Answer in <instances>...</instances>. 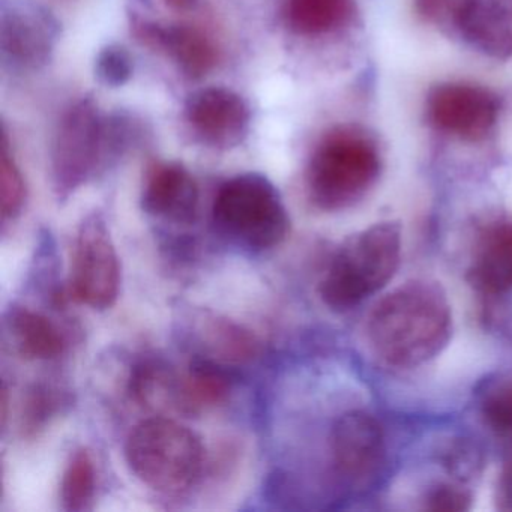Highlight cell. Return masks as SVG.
Returning <instances> with one entry per match:
<instances>
[{"label": "cell", "instance_id": "obj_1", "mask_svg": "<svg viewBox=\"0 0 512 512\" xmlns=\"http://www.w3.org/2000/svg\"><path fill=\"white\" fill-rule=\"evenodd\" d=\"M367 335L373 352L392 367L413 368L431 361L452 335L445 290L436 281H407L377 302Z\"/></svg>", "mask_w": 512, "mask_h": 512}, {"label": "cell", "instance_id": "obj_2", "mask_svg": "<svg viewBox=\"0 0 512 512\" xmlns=\"http://www.w3.org/2000/svg\"><path fill=\"white\" fill-rule=\"evenodd\" d=\"M400 259V226L374 224L341 245L320 281V298L338 313L352 310L394 278Z\"/></svg>", "mask_w": 512, "mask_h": 512}, {"label": "cell", "instance_id": "obj_3", "mask_svg": "<svg viewBox=\"0 0 512 512\" xmlns=\"http://www.w3.org/2000/svg\"><path fill=\"white\" fill-rule=\"evenodd\" d=\"M380 155L365 133L353 127L329 131L311 155L307 188L311 202L334 212L358 203L376 184Z\"/></svg>", "mask_w": 512, "mask_h": 512}, {"label": "cell", "instance_id": "obj_4", "mask_svg": "<svg viewBox=\"0 0 512 512\" xmlns=\"http://www.w3.org/2000/svg\"><path fill=\"white\" fill-rule=\"evenodd\" d=\"M125 458L131 472L152 490L184 493L202 475L205 449L199 436L173 419L140 422L128 436Z\"/></svg>", "mask_w": 512, "mask_h": 512}, {"label": "cell", "instance_id": "obj_5", "mask_svg": "<svg viewBox=\"0 0 512 512\" xmlns=\"http://www.w3.org/2000/svg\"><path fill=\"white\" fill-rule=\"evenodd\" d=\"M218 232L251 250L277 247L289 233V214L275 185L260 173H244L221 185L212 205Z\"/></svg>", "mask_w": 512, "mask_h": 512}, {"label": "cell", "instance_id": "obj_6", "mask_svg": "<svg viewBox=\"0 0 512 512\" xmlns=\"http://www.w3.org/2000/svg\"><path fill=\"white\" fill-rule=\"evenodd\" d=\"M113 163L107 116L94 98L83 97L64 113L53 139L50 169L55 193L67 199Z\"/></svg>", "mask_w": 512, "mask_h": 512}, {"label": "cell", "instance_id": "obj_7", "mask_svg": "<svg viewBox=\"0 0 512 512\" xmlns=\"http://www.w3.org/2000/svg\"><path fill=\"white\" fill-rule=\"evenodd\" d=\"M70 284L74 298L94 310H107L118 299L121 265L100 212L88 215L77 230Z\"/></svg>", "mask_w": 512, "mask_h": 512}, {"label": "cell", "instance_id": "obj_8", "mask_svg": "<svg viewBox=\"0 0 512 512\" xmlns=\"http://www.w3.org/2000/svg\"><path fill=\"white\" fill-rule=\"evenodd\" d=\"M0 49L14 71H38L50 64L61 40V25L49 8L16 0L2 11Z\"/></svg>", "mask_w": 512, "mask_h": 512}, {"label": "cell", "instance_id": "obj_9", "mask_svg": "<svg viewBox=\"0 0 512 512\" xmlns=\"http://www.w3.org/2000/svg\"><path fill=\"white\" fill-rule=\"evenodd\" d=\"M331 455L337 475L353 488H365L385 463V436L370 413L349 412L337 419L331 431Z\"/></svg>", "mask_w": 512, "mask_h": 512}, {"label": "cell", "instance_id": "obj_10", "mask_svg": "<svg viewBox=\"0 0 512 512\" xmlns=\"http://www.w3.org/2000/svg\"><path fill=\"white\" fill-rule=\"evenodd\" d=\"M499 109L493 92L466 83L436 86L427 98L431 125L466 142L485 139L496 124Z\"/></svg>", "mask_w": 512, "mask_h": 512}, {"label": "cell", "instance_id": "obj_11", "mask_svg": "<svg viewBox=\"0 0 512 512\" xmlns=\"http://www.w3.org/2000/svg\"><path fill=\"white\" fill-rule=\"evenodd\" d=\"M184 116L196 139L215 149L241 145L251 124L247 101L221 86L193 92L185 103Z\"/></svg>", "mask_w": 512, "mask_h": 512}, {"label": "cell", "instance_id": "obj_12", "mask_svg": "<svg viewBox=\"0 0 512 512\" xmlns=\"http://www.w3.org/2000/svg\"><path fill=\"white\" fill-rule=\"evenodd\" d=\"M454 23L476 52L497 61L512 58V0H458Z\"/></svg>", "mask_w": 512, "mask_h": 512}, {"label": "cell", "instance_id": "obj_13", "mask_svg": "<svg viewBox=\"0 0 512 512\" xmlns=\"http://www.w3.org/2000/svg\"><path fill=\"white\" fill-rule=\"evenodd\" d=\"M136 35L146 46L169 56L190 79H202L217 65V47L193 26L139 22Z\"/></svg>", "mask_w": 512, "mask_h": 512}, {"label": "cell", "instance_id": "obj_14", "mask_svg": "<svg viewBox=\"0 0 512 512\" xmlns=\"http://www.w3.org/2000/svg\"><path fill=\"white\" fill-rule=\"evenodd\" d=\"M140 203L152 217L188 224L196 218L199 188L182 164L158 163L146 175Z\"/></svg>", "mask_w": 512, "mask_h": 512}, {"label": "cell", "instance_id": "obj_15", "mask_svg": "<svg viewBox=\"0 0 512 512\" xmlns=\"http://www.w3.org/2000/svg\"><path fill=\"white\" fill-rule=\"evenodd\" d=\"M469 280L485 295L512 292V221L488 224L476 242L469 268Z\"/></svg>", "mask_w": 512, "mask_h": 512}, {"label": "cell", "instance_id": "obj_16", "mask_svg": "<svg viewBox=\"0 0 512 512\" xmlns=\"http://www.w3.org/2000/svg\"><path fill=\"white\" fill-rule=\"evenodd\" d=\"M11 340L17 352L28 359L58 358L65 349L64 335L58 326L43 314L28 308H13L7 320Z\"/></svg>", "mask_w": 512, "mask_h": 512}, {"label": "cell", "instance_id": "obj_17", "mask_svg": "<svg viewBox=\"0 0 512 512\" xmlns=\"http://www.w3.org/2000/svg\"><path fill=\"white\" fill-rule=\"evenodd\" d=\"M230 386L229 374L217 362L194 359L187 376L179 380V407L193 412L218 406L229 397Z\"/></svg>", "mask_w": 512, "mask_h": 512}, {"label": "cell", "instance_id": "obj_18", "mask_svg": "<svg viewBox=\"0 0 512 512\" xmlns=\"http://www.w3.org/2000/svg\"><path fill=\"white\" fill-rule=\"evenodd\" d=\"M352 16V0H289L287 25L304 37L331 34Z\"/></svg>", "mask_w": 512, "mask_h": 512}, {"label": "cell", "instance_id": "obj_19", "mask_svg": "<svg viewBox=\"0 0 512 512\" xmlns=\"http://www.w3.org/2000/svg\"><path fill=\"white\" fill-rule=\"evenodd\" d=\"M475 401L487 427L512 442L511 371H499L481 380L476 386Z\"/></svg>", "mask_w": 512, "mask_h": 512}, {"label": "cell", "instance_id": "obj_20", "mask_svg": "<svg viewBox=\"0 0 512 512\" xmlns=\"http://www.w3.org/2000/svg\"><path fill=\"white\" fill-rule=\"evenodd\" d=\"M97 488L94 461L86 449L71 454L61 484V500L65 511L82 512L91 508Z\"/></svg>", "mask_w": 512, "mask_h": 512}, {"label": "cell", "instance_id": "obj_21", "mask_svg": "<svg viewBox=\"0 0 512 512\" xmlns=\"http://www.w3.org/2000/svg\"><path fill=\"white\" fill-rule=\"evenodd\" d=\"M133 73V58L121 44L103 47L95 59V77L106 88H121L130 82Z\"/></svg>", "mask_w": 512, "mask_h": 512}, {"label": "cell", "instance_id": "obj_22", "mask_svg": "<svg viewBox=\"0 0 512 512\" xmlns=\"http://www.w3.org/2000/svg\"><path fill=\"white\" fill-rule=\"evenodd\" d=\"M0 202L4 220L19 217L26 203V184L19 167L8 154L7 137L4 136L2 176H0Z\"/></svg>", "mask_w": 512, "mask_h": 512}, {"label": "cell", "instance_id": "obj_23", "mask_svg": "<svg viewBox=\"0 0 512 512\" xmlns=\"http://www.w3.org/2000/svg\"><path fill=\"white\" fill-rule=\"evenodd\" d=\"M449 475L460 482H467L479 475L482 467V455L473 443L467 440H457L446 449L443 458Z\"/></svg>", "mask_w": 512, "mask_h": 512}, {"label": "cell", "instance_id": "obj_24", "mask_svg": "<svg viewBox=\"0 0 512 512\" xmlns=\"http://www.w3.org/2000/svg\"><path fill=\"white\" fill-rule=\"evenodd\" d=\"M472 496L461 485L439 484L425 497V508L431 511L461 512L470 509Z\"/></svg>", "mask_w": 512, "mask_h": 512}, {"label": "cell", "instance_id": "obj_25", "mask_svg": "<svg viewBox=\"0 0 512 512\" xmlns=\"http://www.w3.org/2000/svg\"><path fill=\"white\" fill-rule=\"evenodd\" d=\"M56 404L58 400L50 389L35 386L26 398L25 413H23L26 430L35 431L46 424L47 419L55 413Z\"/></svg>", "mask_w": 512, "mask_h": 512}, {"label": "cell", "instance_id": "obj_26", "mask_svg": "<svg viewBox=\"0 0 512 512\" xmlns=\"http://www.w3.org/2000/svg\"><path fill=\"white\" fill-rule=\"evenodd\" d=\"M458 0H415L416 11L428 22H442L452 16L454 22L455 8Z\"/></svg>", "mask_w": 512, "mask_h": 512}, {"label": "cell", "instance_id": "obj_27", "mask_svg": "<svg viewBox=\"0 0 512 512\" xmlns=\"http://www.w3.org/2000/svg\"><path fill=\"white\" fill-rule=\"evenodd\" d=\"M169 7H172L173 10L178 11H188L193 10L197 4H199V0H164Z\"/></svg>", "mask_w": 512, "mask_h": 512}]
</instances>
